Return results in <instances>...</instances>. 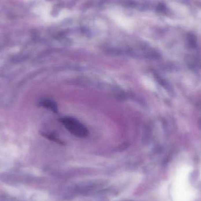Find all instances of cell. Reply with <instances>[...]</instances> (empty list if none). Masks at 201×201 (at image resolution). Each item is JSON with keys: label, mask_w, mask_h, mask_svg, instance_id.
<instances>
[{"label": "cell", "mask_w": 201, "mask_h": 201, "mask_svg": "<svg viewBox=\"0 0 201 201\" xmlns=\"http://www.w3.org/2000/svg\"><path fill=\"white\" fill-rule=\"evenodd\" d=\"M62 125L72 135L78 138H85L88 134L86 127L78 120L71 117H66L61 120Z\"/></svg>", "instance_id": "1"}, {"label": "cell", "mask_w": 201, "mask_h": 201, "mask_svg": "<svg viewBox=\"0 0 201 201\" xmlns=\"http://www.w3.org/2000/svg\"><path fill=\"white\" fill-rule=\"evenodd\" d=\"M157 10H158V11H159L160 12H163L166 10V6H165V5H164L163 4H160L158 5V6L157 7Z\"/></svg>", "instance_id": "2"}]
</instances>
